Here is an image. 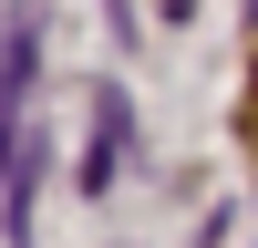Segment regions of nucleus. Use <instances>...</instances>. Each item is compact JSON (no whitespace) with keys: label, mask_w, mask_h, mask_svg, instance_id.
<instances>
[{"label":"nucleus","mask_w":258,"mask_h":248,"mask_svg":"<svg viewBox=\"0 0 258 248\" xmlns=\"http://www.w3.org/2000/svg\"><path fill=\"white\" fill-rule=\"evenodd\" d=\"M165 11H176V21H186V11H197V0H165Z\"/></svg>","instance_id":"obj_1"}]
</instances>
